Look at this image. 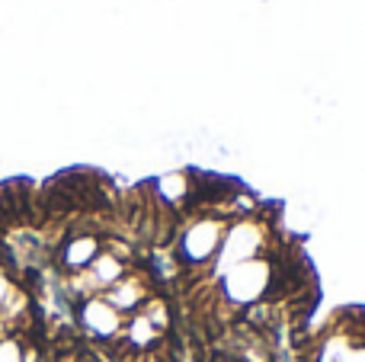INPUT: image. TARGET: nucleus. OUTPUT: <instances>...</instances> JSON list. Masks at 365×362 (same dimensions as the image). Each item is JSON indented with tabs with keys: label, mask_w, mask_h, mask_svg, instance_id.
<instances>
[{
	"label": "nucleus",
	"mask_w": 365,
	"mask_h": 362,
	"mask_svg": "<svg viewBox=\"0 0 365 362\" xmlns=\"http://www.w3.org/2000/svg\"><path fill=\"white\" fill-rule=\"evenodd\" d=\"M298 362H365V308H340L298 350Z\"/></svg>",
	"instance_id": "f257e3e1"
},
{
	"label": "nucleus",
	"mask_w": 365,
	"mask_h": 362,
	"mask_svg": "<svg viewBox=\"0 0 365 362\" xmlns=\"http://www.w3.org/2000/svg\"><path fill=\"white\" fill-rule=\"evenodd\" d=\"M0 362H26L23 343H16V340H0Z\"/></svg>",
	"instance_id": "f03ea898"
},
{
	"label": "nucleus",
	"mask_w": 365,
	"mask_h": 362,
	"mask_svg": "<svg viewBox=\"0 0 365 362\" xmlns=\"http://www.w3.org/2000/svg\"><path fill=\"white\" fill-rule=\"evenodd\" d=\"M189 362H269V359H244V356H227V353H205V356H192Z\"/></svg>",
	"instance_id": "7ed1b4c3"
}]
</instances>
